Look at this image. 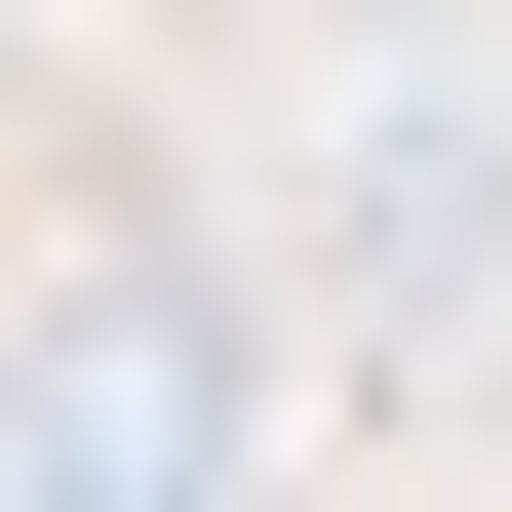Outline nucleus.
I'll return each instance as SVG.
<instances>
[{"instance_id": "obj_1", "label": "nucleus", "mask_w": 512, "mask_h": 512, "mask_svg": "<svg viewBox=\"0 0 512 512\" xmlns=\"http://www.w3.org/2000/svg\"><path fill=\"white\" fill-rule=\"evenodd\" d=\"M0 473H237V355H197V316H40Z\"/></svg>"}]
</instances>
